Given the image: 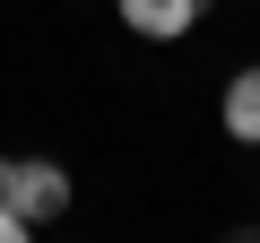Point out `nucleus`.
I'll use <instances>...</instances> for the list:
<instances>
[{
  "mask_svg": "<svg viewBox=\"0 0 260 243\" xmlns=\"http://www.w3.org/2000/svg\"><path fill=\"white\" fill-rule=\"evenodd\" d=\"M0 200H9L26 226H52V217L70 208V174H61L52 157H9V165H0Z\"/></svg>",
  "mask_w": 260,
  "mask_h": 243,
  "instance_id": "nucleus-1",
  "label": "nucleus"
},
{
  "mask_svg": "<svg viewBox=\"0 0 260 243\" xmlns=\"http://www.w3.org/2000/svg\"><path fill=\"white\" fill-rule=\"evenodd\" d=\"M113 9H121V26H139L156 44H174V35L200 26V0H113Z\"/></svg>",
  "mask_w": 260,
  "mask_h": 243,
  "instance_id": "nucleus-2",
  "label": "nucleus"
},
{
  "mask_svg": "<svg viewBox=\"0 0 260 243\" xmlns=\"http://www.w3.org/2000/svg\"><path fill=\"white\" fill-rule=\"evenodd\" d=\"M225 131H234L243 148H260V70H234V87H225Z\"/></svg>",
  "mask_w": 260,
  "mask_h": 243,
  "instance_id": "nucleus-3",
  "label": "nucleus"
},
{
  "mask_svg": "<svg viewBox=\"0 0 260 243\" xmlns=\"http://www.w3.org/2000/svg\"><path fill=\"white\" fill-rule=\"evenodd\" d=\"M18 234H26V217H18L9 200H0V243H18Z\"/></svg>",
  "mask_w": 260,
  "mask_h": 243,
  "instance_id": "nucleus-4",
  "label": "nucleus"
}]
</instances>
